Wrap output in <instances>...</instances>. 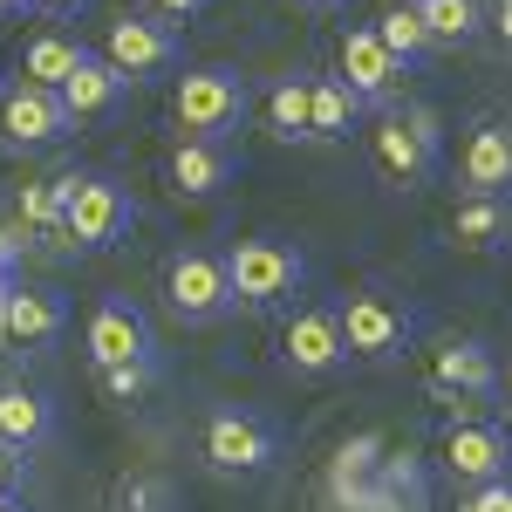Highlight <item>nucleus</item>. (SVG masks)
Returning a JSON list of instances; mask_svg holds the SVG:
<instances>
[{
    "label": "nucleus",
    "instance_id": "6ab92c4d",
    "mask_svg": "<svg viewBox=\"0 0 512 512\" xmlns=\"http://www.w3.org/2000/svg\"><path fill=\"white\" fill-rule=\"evenodd\" d=\"M451 239H458L465 253H506L512 246V198L465 192L458 212H451Z\"/></svg>",
    "mask_w": 512,
    "mask_h": 512
},
{
    "label": "nucleus",
    "instance_id": "f03ea898",
    "mask_svg": "<svg viewBox=\"0 0 512 512\" xmlns=\"http://www.w3.org/2000/svg\"><path fill=\"white\" fill-rule=\"evenodd\" d=\"M335 315H342V335H349L355 362H403L410 342H417V315L396 301L390 287H355Z\"/></svg>",
    "mask_w": 512,
    "mask_h": 512
},
{
    "label": "nucleus",
    "instance_id": "7ed1b4c3",
    "mask_svg": "<svg viewBox=\"0 0 512 512\" xmlns=\"http://www.w3.org/2000/svg\"><path fill=\"white\" fill-rule=\"evenodd\" d=\"M246 96H253V89H246L239 69L205 62V69H185V76H178L171 110L185 123V137H219V144H226V130H239V117H246Z\"/></svg>",
    "mask_w": 512,
    "mask_h": 512
},
{
    "label": "nucleus",
    "instance_id": "c9c22d12",
    "mask_svg": "<svg viewBox=\"0 0 512 512\" xmlns=\"http://www.w3.org/2000/svg\"><path fill=\"white\" fill-rule=\"evenodd\" d=\"M0 89H7V82H0Z\"/></svg>",
    "mask_w": 512,
    "mask_h": 512
},
{
    "label": "nucleus",
    "instance_id": "393cba45",
    "mask_svg": "<svg viewBox=\"0 0 512 512\" xmlns=\"http://www.w3.org/2000/svg\"><path fill=\"white\" fill-rule=\"evenodd\" d=\"M417 14L431 28V48H458L478 35V0H417Z\"/></svg>",
    "mask_w": 512,
    "mask_h": 512
},
{
    "label": "nucleus",
    "instance_id": "c756f323",
    "mask_svg": "<svg viewBox=\"0 0 512 512\" xmlns=\"http://www.w3.org/2000/svg\"><path fill=\"white\" fill-rule=\"evenodd\" d=\"M28 7H35V14H82L89 0H28Z\"/></svg>",
    "mask_w": 512,
    "mask_h": 512
},
{
    "label": "nucleus",
    "instance_id": "6e6552de",
    "mask_svg": "<svg viewBox=\"0 0 512 512\" xmlns=\"http://www.w3.org/2000/svg\"><path fill=\"white\" fill-rule=\"evenodd\" d=\"M137 226V205L117 178H69V239L76 246H117Z\"/></svg>",
    "mask_w": 512,
    "mask_h": 512
},
{
    "label": "nucleus",
    "instance_id": "a878e982",
    "mask_svg": "<svg viewBox=\"0 0 512 512\" xmlns=\"http://www.w3.org/2000/svg\"><path fill=\"white\" fill-rule=\"evenodd\" d=\"M158 383V355H144V362H117V369H103V390L117 396V403H137V396Z\"/></svg>",
    "mask_w": 512,
    "mask_h": 512
},
{
    "label": "nucleus",
    "instance_id": "39448f33",
    "mask_svg": "<svg viewBox=\"0 0 512 512\" xmlns=\"http://www.w3.org/2000/svg\"><path fill=\"white\" fill-rule=\"evenodd\" d=\"M205 465L226 478H260L267 465L280 458V437L267 431V417H253V410H212L205 417Z\"/></svg>",
    "mask_w": 512,
    "mask_h": 512
},
{
    "label": "nucleus",
    "instance_id": "f3484780",
    "mask_svg": "<svg viewBox=\"0 0 512 512\" xmlns=\"http://www.w3.org/2000/svg\"><path fill=\"white\" fill-rule=\"evenodd\" d=\"M48 437H55V403L41 390H28V383H0V444L28 458Z\"/></svg>",
    "mask_w": 512,
    "mask_h": 512
},
{
    "label": "nucleus",
    "instance_id": "bb28decb",
    "mask_svg": "<svg viewBox=\"0 0 512 512\" xmlns=\"http://www.w3.org/2000/svg\"><path fill=\"white\" fill-rule=\"evenodd\" d=\"M458 512H512V478H499V485H472V499Z\"/></svg>",
    "mask_w": 512,
    "mask_h": 512
},
{
    "label": "nucleus",
    "instance_id": "5701e85b",
    "mask_svg": "<svg viewBox=\"0 0 512 512\" xmlns=\"http://www.w3.org/2000/svg\"><path fill=\"white\" fill-rule=\"evenodd\" d=\"M82 41H69V35H35L28 41V55H21V82H41V89H62V82L82 69Z\"/></svg>",
    "mask_w": 512,
    "mask_h": 512
},
{
    "label": "nucleus",
    "instance_id": "9d476101",
    "mask_svg": "<svg viewBox=\"0 0 512 512\" xmlns=\"http://www.w3.org/2000/svg\"><path fill=\"white\" fill-rule=\"evenodd\" d=\"M103 55H110L130 82H151L158 69H171V62H178V28H171V21H158V14H123L117 28L103 35Z\"/></svg>",
    "mask_w": 512,
    "mask_h": 512
},
{
    "label": "nucleus",
    "instance_id": "a211bd4d",
    "mask_svg": "<svg viewBox=\"0 0 512 512\" xmlns=\"http://www.w3.org/2000/svg\"><path fill=\"white\" fill-rule=\"evenodd\" d=\"M233 151L219 144V137H185L178 151H171V185L185 198H212V192H226L233 185Z\"/></svg>",
    "mask_w": 512,
    "mask_h": 512
},
{
    "label": "nucleus",
    "instance_id": "7c9ffc66",
    "mask_svg": "<svg viewBox=\"0 0 512 512\" xmlns=\"http://www.w3.org/2000/svg\"><path fill=\"white\" fill-rule=\"evenodd\" d=\"M499 390H506V396H512V362H506V369H499Z\"/></svg>",
    "mask_w": 512,
    "mask_h": 512
},
{
    "label": "nucleus",
    "instance_id": "1a4fd4ad",
    "mask_svg": "<svg viewBox=\"0 0 512 512\" xmlns=\"http://www.w3.org/2000/svg\"><path fill=\"white\" fill-rule=\"evenodd\" d=\"M280 362L301 369V376H328L349 362V335H342V315L335 308H294L287 328H280Z\"/></svg>",
    "mask_w": 512,
    "mask_h": 512
},
{
    "label": "nucleus",
    "instance_id": "423d86ee",
    "mask_svg": "<svg viewBox=\"0 0 512 512\" xmlns=\"http://www.w3.org/2000/svg\"><path fill=\"white\" fill-rule=\"evenodd\" d=\"M164 301H171V315L205 328V321H226L233 315V280H226V260H212V253H178L171 267H164Z\"/></svg>",
    "mask_w": 512,
    "mask_h": 512
},
{
    "label": "nucleus",
    "instance_id": "dca6fc26",
    "mask_svg": "<svg viewBox=\"0 0 512 512\" xmlns=\"http://www.w3.org/2000/svg\"><path fill=\"white\" fill-rule=\"evenodd\" d=\"M458 164H465V192L512 198V123H478Z\"/></svg>",
    "mask_w": 512,
    "mask_h": 512
},
{
    "label": "nucleus",
    "instance_id": "72a5a7b5",
    "mask_svg": "<svg viewBox=\"0 0 512 512\" xmlns=\"http://www.w3.org/2000/svg\"><path fill=\"white\" fill-rule=\"evenodd\" d=\"M308 7H342V0H308Z\"/></svg>",
    "mask_w": 512,
    "mask_h": 512
},
{
    "label": "nucleus",
    "instance_id": "0eeeda50",
    "mask_svg": "<svg viewBox=\"0 0 512 512\" xmlns=\"http://www.w3.org/2000/svg\"><path fill=\"white\" fill-rule=\"evenodd\" d=\"M76 130L62 89H41V82H7L0 89V137L21 144V151H41V144H62Z\"/></svg>",
    "mask_w": 512,
    "mask_h": 512
},
{
    "label": "nucleus",
    "instance_id": "473e14b6",
    "mask_svg": "<svg viewBox=\"0 0 512 512\" xmlns=\"http://www.w3.org/2000/svg\"><path fill=\"white\" fill-rule=\"evenodd\" d=\"M14 7H28V0H0V14H14Z\"/></svg>",
    "mask_w": 512,
    "mask_h": 512
},
{
    "label": "nucleus",
    "instance_id": "f257e3e1",
    "mask_svg": "<svg viewBox=\"0 0 512 512\" xmlns=\"http://www.w3.org/2000/svg\"><path fill=\"white\" fill-rule=\"evenodd\" d=\"M226 280H233V308H246V315H280L308 287V253L294 239H274V233L239 239L233 253H226Z\"/></svg>",
    "mask_w": 512,
    "mask_h": 512
},
{
    "label": "nucleus",
    "instance_id": "f704fd0d",
    "mask_svg": "<svg viewBox=\"0 0 512 512\" xmlns=\"http://www.w3.org/2000/svg\"><path fill=\"white\" fill-rule=\"evenodd\" d=\"M499 7H512V0H499Z\"/></svg>",
    "mask_w": 512,
    "mask_h": 512
},
{
    "label": "nucleus",
    "instance_id": "2eb2a0df",
    "mask_svg": "<svg viewBox=\"0 0 512 512\" xmlns=\"http://www.w3.org/2000/svg\"><path fill=\"white\" fill-rule=\"evenodd\" d=\"M396 76H403V62L383 48L376 28H349V35H342V82H349L362 103H390Z\"/></svg>",
    "mask_w": 512,
    "mask_h": 512
},
{
    "label": "nucleus",
    "instance_id": "2f4dec72",
    "mask_svg": "<svg viewBox=\"0 0 512 512\" xmlns=\"http://www.w3.org/2000/svg\"><path fill=\"white\" fill-rule=\"evenodd\" d=\"M0 512H28V506H21V499H0Z\"/></svg>",
    "mask_w": 512,
    "mask_h": 512
},
{
    "label": "nucleus",
    "instance_id": "b1692460",
    "mask_svg": "<svg viewBox=\"0 0 512 512\" xmlns=\"http://www.w3.org/2000/svg\"><path fill=\"white\" fill-rule=\"evenodd\" d=\"M376 35H383V48H390V55L403 62V69H410L417 55H431V28H424L417 0H403V7H390V14L376 21Z\"/></svg>",
    "mask_w": 512,
    "mask_h": 512
},
{
    "label": "nucleus",
    "instance_id": "c85d7f7f",
    "mask_svg": "<svg viewBox=\"0 0 512 512\" xmlns=\"http://www.w3.org/2000/svg\"><path fill=\"white\" fill-rule=\"evenodd\" d=\"M198 7H212V0H151L144 14H158V21H192Z\"/></svg>",
    "mask_w": 512,
    "mask_h": 512
},
{
    "label": "nucleus",
    "instance_id": "ddd939ff",
    "mask_svg": "<svg viewBox=\"0 0 512 512\" xmlns=\"http://www.w3.org/2000/svg\"><path fill=\"white\" fill-rule=\"evenodd\" d=\"M82 349H89L96 369H117V362H144V355H158V342H151L144 308H130V301H103V308L89 315V328H82Z\"/></svg>",
    "mask_w": 512,
    "mask_h": 512
},
{
    "label": "nucleus",
    "instance_id": "412c9836",
    "mask_svg": "<svg viewBox=\"0 0 512 512\" xmlns=\"http://www.w3.org/2000/svg\"><path fill=\"white\" fill-rule=\"evenodd\" d=\"M267 130L280 144H315V82L287 76L267 89Z\"/></svg>",
    "mask_w": 512,
    "mask_h": 512
},
{
    "label": "nucleus",
    "instance_id": "4468645a",
    "mask_svg": "<svg viewBox=\"0 0 512 512\" xmlns=\"http://www.w3.org/2000/svg\"><path fill=\"white\" fill-rule=\"evenodd\" d=\"M123 96H130V76H123L110 55H82V69L62 82V103H69V117H76V123H103V117H117Z\"/></svg>",
    "mask_w": 512,
    "mask_h": 512
},
{
    "label": "nucleus",
    "instance_id": "aec40b11",
    "mask_svg": "<svg viewBox=\"0 0 512 512\" xmlns=\"http://www.w3.org/2000/svg\"><path fill=\"white\" fill-rule=\"evenodd\" d=\"M14 342H55L62 328H69V301L55 294V287H14V301H7V321H0Z\"/></svg>",
    "mask_w": 512,
    "mask_h": 512
},
{
    "label": "nucleus",
    "instance_id": "cd10ccee",
    "mask_svg": "<svg viewBox=\"0 0 512 512\" xmlns=\"http://www.w3.org/2000/svg\"><path fill=\"white\" fill-rule=\"evenodd\" d=\"M21 472H28V458L0 444V499H21Z\"/></svg>",
    "mask_w": 512,
    "mask_h": 512
},
{
    "label": "nucleus",
    "instance_id": "9b49d317",
    "mask_svg": "<svg viewBox=\"0 0 512 512\" xmlns=\"http://www.w3.org/2000/svg\"><path fill=\"white\" fill-rule=\"evenodd\" d=\"M444 465L458 478H472V485H499V478H512V437L499 424H485V417H451Z\"/></svg>",
    "mask_w": 512,
    "mask_h": 512
},
{
    "label": "nucleus",
    "instance_id": "4be33fe9",
    "mask_svg": "<svg viewBox=\"0 0 512 512\" xmlns=\"http://www.w3.org/2000/svg\"><path fill=\"white\" fill-rule=\"evenodd\" d=\"M308 82H315V144H342L355 123H362L369 103H362L342 76H308Z\"/></svg>",
    "mask_w": 512,
    "mask_h": 512
},
{
    "label": "nucleus",
    "instance_id": "f8f14e48",
    "mask_svg": "<svg viewBox=\"0 0 512 512\" xmlns=\"http://www.w3.org/2000/svg\"><path fill=\"white\" fill-rule=\"evenodd\" d=\"M424 383H431L437 403H478V396L499 390V362H492V349L485 342H444V349H431V369H424Z\"/></svg>",
    "mask_w": 512,
    "mask_h": 512
},
{
    "label": "nucleus",
    "instance_id": "20e7f679",
    "mask_svg": "<svg viewBox=\"0 0 512 512\" xmlns=\"http://www.w3.org/2000/svg\"><path fill=\"white\" fill-rule=\"evenodd\" d=\"M369 158L390 185H424L437 171V117L431 110H383V123L369 130Z\"/></svg>",
    "mask_w": 512,
    "mask_h": 512
}]
</instances>
